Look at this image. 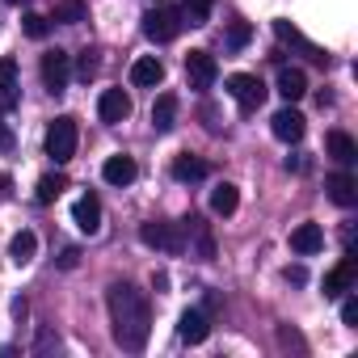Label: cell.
Wrapping results in <instances>:
<instances>
[{"mask_svg":"<svg viewBox=\"0 0 358 358\" xmlns=\"http://www.w3.org/2000/svg\"><path fill=\"white\" fill-rule=\"evenodd\" d=\"M341 320H345L350 329H358V299H345V303H341Z\"/></svg>","mask_w":358,"mask_h":358,"instance_id":"32","label":"cell"},{"mask_svg":"<svg viewBox=\"0 0 358 358\" xmlns=\"http://www.w3.org/2000/svg\"><path fill=\"white\" fill-rule=\"evenodd\" d=\"M76 139H80L76 118H72V114H59V118L47 127V156H51L55 164H68V160L76 156Z\"/></svg>","mask_w":358,"mask_h":358,"instance_id":"2","label":"cell"},{"mask_svg":"<svg viewBox=\"0 0 358 358\" xmlns=\"http://www.w3.org/2000/svg\"><path fill=\"white\" fill-rule=\"evenodd\" d=\"M236 207H241V190H236L232 182H220V186L211 190V211H215V215H232Z\"/></svg>","mask_w":358,"mask_h":358,"instance_id":"25","label":"cell"},{"mask_svg":"<svg viewBox=\"0 0 358 358\" xmlns=\"http://www.w3.org/2000/svg\"><path fill=\"white\" fill-rule=\"evenodd\" d=\"M64 190H68V177H64V173H47V177H38L34 203H38V207H51V203H55Z\"/></svg>","mask_w":358,"mask_h":358,"instance_id":"24","label":"cell"},{"mask_svg":"<svg viewBox=\"0 0 358 358\" xmlns=\"http://www.w3.org/2000/svg\"><path fill=\"white\" fill-rule=\"evenodd\" d=\"M215 76H220V64H215L211 51H190V55H186V80H190V89L207 93V89L215 85Z\"/></svg>","mask_w":358,"mask_h":358,"instance_id":"6","label":"cell"},{"mask_svg":"<svg viewBox=\"0 0 358 358\" xmlns=\"http://www.w3.org/2000/svg\"><path fill=\"white\" fill-rule=\"evenodd\" d=\"M291 249H295L299 257L320 253V249H324V228H320V224H299V228L291 232Z\"/></svg>","mask_w":358,"mask_h":358,"instance_id":"16","label":"cell"},{"mask_svg":"<svg viewBox=\"0 0 358 358\" xmlns=\"http://www.w3.org/2000/svg\"><path fill=\"white\" fill-rule=\"evenodd\" d=\"M76 72L89 80V76L97 72V51H80V64H76Z\"/></svg>","mask_w":358,"mask_h":358,"instance_id":"31","label":"cell"},{"mask_svg":"<svg viewBox=\"0 0 358 358\" xmlns=\"http://www.w3.org/2000/svg\"><path fill=\"white\" fill-rule=\"evenodd\" d=\"M173 177H177V182H207V177H211V164H207L203 156L182 152V156L173 160Z\"/></svg>","mask_w":358,"mask_h":358,"instance_id":"18","label":"cell"},{"mask_svg":"<svg viewBox=\"0 0 358 358\" xmlns=\"http://www.w3.org/2000/svg\"><path fill=\"white\" fill-rule=\"evenodd\" d=\"M85 17H89L85 0H59V5H55V22H64V26H80Z\"/></svg>","mask_w":358,"mask_h":358,"instance_id":"27","label":"cell"},{"mask_svg":"<svg viewBox=\"0 0 358 358\" xmlns=\"http://www.w3.org/2000/svg\"><path fill=\"white\" fill-rule=\"evenodd\" d=\"M354 278H358L354 257H341V262L324 274V295H341V291H350V287H354Z\"/></svg>","mask_w":358,"mask_h":358,"instance_id":"19","label":"cell"},{"mask_svg":"<svg viewBox=\"0 0 358 358\" xmlns=\"http://www.w3.org/2000/svg\"><path fill=\"white\" fill-rule=\"evenodd\" d=\"M34 253H38V236L26 228V232H17L13 241H9V257L17 262V266H26V262H34Z\"/></svg>","mask_w":358,"mask_h":358,"instance_id":"26","label":"cell"},{"mask_svg":"<svg viewBox=\"0 0 358 358\" xmlns=\"http://www.w3.org/2000/svg\"><path fill=\"white\" fill-rule=\"evenodd\" d=\"M101 177H106L110 186H118V190H122V186H131L135 177H139V164H135L131 156H122V152H118V156H110V160L101 164Z\"/></svg>","mask_w":358,"mask_h":358,"instance_id":"13","label":"cell"},{"mask_svg":"<svg viewBox=\"0 0 358 358\" xmlns=\"http://www.w3.org/2000/svg\"><path fill=\"white\" fill-rule=\"evenodd\" d=\"M324 148H329V156H333L341 169H350V164L358 160V143H354L345 131H329V135H324Z\"/></svg>","mask_w":358,"mask_h":358,"instance_id":"20","label":"cell"},{"mask_svg":"<svg viewBox=\"0 0 358 358\" xmlns=\"http://www.w3.org/2000/svg\"><path fill=\"white\" fill-rule=\"evenodd\" d=\"M270 131H274V139H282V143H299V139H303V131H308V122H303V114H299V110L282 106V110L270 118Z\"/></svg>","mask_w":358,"mask_h":358,"instance_id":"9","label":"cell"},{"mask_svg":"<svg viewBox=\"0 0 358 358\" xmlns=\"http://www.w3.org/2000/svg\"><path fill=\"white\" fill-rule=\"evenodd\" d=\"M287 282L303 287V282H308V270H303V266H287Z\"/></svg>","mask_w":358,"mask_h":358,"instance_id":"33","label":"cell"},{"mask_svg":"<svg viewBox=\"0 0 358 358\" xmlns=\"http://www.w3.org/2000/svg\"><path fill=\"white\" fill-rule=\"evenodd\" d=\"M182 17L190 26H207L211 22V0H182Z\"/></svg>","mask_w":358,"mask_h":358,"instance_id":"28","label":"cell"},{"mask_svg":"<svg viewBox=\"0 0 358 358\" xmlns=\"http://www.w3.org/2000/svg\"><path fill=\"white\" fill-rule=\"evenodd\" d=\"M47 30H51V22L43 13H26V34L30 38H47Z\"/></svg>","mask_w":358,"mask_h":358,"instance_id":"30","label":"cell"},{"mask_svg":"<svg viewBox=\"0 0 358 358\" xmlns=\"http://www.w3.org/2000/svg\"><path fill=\"white\" fill-rule=\"evenodd\" d=\"M152 127H156L160 135L177 127V93H160V97H156V106H152Z\"/></svg>","mask_w":358,"mask_h":358,"instance_id":"22","label":"cell"},{"mask_svg":"<svg viewBox=\"0 0 358 358\" xmlns=\"http://www.w3.org/2000/svg\"><path fill=\"white\" fill-rule=\"evenodd\" d=\"M51 345H59V337H51V333L43 329V333H38V345H34V350H38V354H47Z\"/></svg>","mask_w":358,"mask_h":358,"instance_id":"35","label":"cell"},{"mask_svg":"<svg viewBox=\"0 0 358 358\" xmlns=\"http://www.w3.org/2000/svg\"><path fill=\"white\" fill-rule=\"evenodd\" d=\"M106 303H110L114 341H118L122 350L139 354V350L148 345V333H152V308H148V295L135 291L131 282H110Z\"/></svg>","mask_w":358,"mask_h":358,"instance_id":"1","label":"cell"},{"mask_svg":"<svg viewBox=\"0 0 358 358\" xmlns=\"http://www.w3.org/2000/svg\"><path fill=\"white\" fill-rule=\"evenodd\" d=\"M68 80H72V55L59 51V47L47 51V55H43V85H47L51 93H64Z\"/></svg>","mask_w":358,"mask_h":358,"instance_id":"8","label":"cell"},{"mask_svg":"<svg viewBox=\"0 0 358 358\" xmlns=\"http://www.w3.org/2000/svg\"><path fill=\"white\" fill-rule=\"evenodd\" d=\"M5 5H22V0H5Z\"/></svg>","mask_w":358,"mask_h":358,"instance_id":"39","label":"cell"},{"mask_svg":"<svg viewBox=\"0 0 358 358\" xmlns=\"http://www.w3.org/2000/svg\"><path fill=\"white\" fill-rule=\"evenodd\" d=\"M249 38H253V26H249V22H232V30H228V47L241 51V47H249Z\"/></svg>","mask_w":358,"mask_h":358,"instance_id":"29","label":"cell"},{"mask_svg":"<svg viewBox=\"0 0 358 358\" xmlns=\"http://www.w3.org/2000/svg\"><path fill=\"white\" fill-rule=\"evenodd\" d=\"M324 190H329V199L337 207H354L358 203V177L354 173H333L329 182H324Z\"/></svg>","mask_w":358,"mask_h":358,"instance_id":"15","label":"cell"},{"mask_svg":"<svg viewBox=\"0 0 358 358\" xmlns=\"http://www.w3.org/2000/svg\"><path fill=\"white\" fill-rule=\"evenodd\" d=\"M207 333H211V320H207V312H199V308H186V312H182V320H177V337H182V341H190V345H199V341H207Z\"/></svg>","mask_w":358,"mask_h":358,"instance_id":"12","label":"cell"},{"mask_svg":"<svg viewBox=\"0 0 358 358\" xmlns=\"http://www.w3.org/2000/svg\"><path fill=\"white\" fill-rule=\"evenodd\" d=\"M139 241L148 245V249H160V253H182L186 249V228L182 224H143L139 228Z\"/></svg>","mask_w":358,"mask_h":358,"instance_id":"4","label":"cell"},{"mask_svg":"<svg viewBox=\"0 0 358 358\" xmlns=\"http://www.w3.org/2000/svg\"><path fill=\"white\" fill-rule=\"evenodd\" d=\"M228 93H232V101H236L241 110H257V106L266 101V85H262L253 72H236V76H228Z\"/></svg>","mask_w":358,"mask_h":358,"instance_id":"7","label":"cell"},{"mask_svg":"<svg viewBox=\"0 0 358 358\" xmlns=\"http://www.w3.org/2000/svg\"><path fill=\"white\" fill-rule=\"evenodd\" d=\"M72 220H76V228H80L85 236H97V232H101V199H97V194H85V199H76V207H72Z\"/></svg>","mask_w":358,"mask_h":358,"instance_id":"11","label":"cell"},{"mask_svg":"<svg viewBox=\"0 0 358 358\" xmlns=\"http://www.w3.org/2000/svg\"><path fill=\"white\" fill-rule=\"evenodd\" d=\"M76 262H80V249H64V257H59V266H64V270H72Z\"/></svg>","mask_w":358,"mask_h":358,"instance_id":"36","label":"cell"},{"mask_svg":"<svg viewBox=\"0 0 358 358\" xmlns=\"http://www.w3.org/2000/svg\"><path fill=\"white\" fill-rule=\"evenodd\" d=\"M13 148V131H9V122L0 118V152H9Z\"/></svg>","mask_w":358,"mask_h":358,"instance_id":"34","label":"cell"},{"mask_svg":"<svg viewBox=\"0 0 358 358\" xmlns=\"http://www.w3.org/2000/svg\"><path fill=\"white\" fill-rule=\"evenodd\" d=\"M182 228H186V245H190V236H194V241H199V257L211 262V257H215V241H211L207 224H203L199 215H190V220H182Z\"/></svg>","mask_w":358,"mask_h":358,"instance_id":"23","label":"cell"},{"mask_svg":"<svg viewBox=\"0 0 358 358\" xmlns=\"http://www.w3.org/2000/svg\"><path fill=\"white\" fill-rule=\"evenodd\" d=\"M22 85H17V59L13 55H5V59H0V110H13L17 106V93Z\"/></svg>","mask_w":358,"mask_h":358,"instance_id":"17","label":"cell"},{"mask_svg":"<svg viewBox=\"0 0 358 358\" xmlns=\"http://www.w3.org/2000/svg\"><path fill=\"white\" fill-rule=\"evenodd\" d=\"M182 26H186V17L177 9H164V5L143 13V38H152V43H173L177 34H182Z\"/></svg>","mask_w":358,"mask_h":358,"instance_id":"3","label":"cell"},{"mask_svg":"<svg viewBox=\"0 0 358 358\" xmlns=\"http://www.w3.org/2000/svg\"><path fill=\"white\" fill-rule=\"evenodd\" d=\"M274 89H278L287 101H299V97L308 93V76H303V68H278V80H274Z\"/></svg>","mask_w":358,"mask_h":358,"instance_id":"21","label":"cell"},{"mask_svg":"<svg viewBox=\"0 0 358 358\" xmlns=\"http://www.w3.org/2000/svg\"><path fill=\"white\" fill-rule=\"evenodd\" d=\"M164 80V64L156 59V55H139L135 64H131V85L135 89H156Z\"/></svg>","mask_w":358,"mask_h":358,"instance_id":"14","label":"cell"},{"mask_svg":"<svg viewBox=\"0 0 358 358\" xmlns=\"http://www.w3.org/2000/svg\"><path fill=\"white\" fill-rule=\"evenodd\" d=\"M274 34H278V43H287V47H291V51H299L303 59H312V64L329 68V51H324V47H316L308 34H299V30L287 22V17H278V22H274Z\"/></svg>","mask_w":358,"mask_h":358,"instance_id":"5","label":"cell"},{"mask_svg":"<svg viewBox=\"0 0 358 358\" xmlns=\"http://www.w3.org/2000/svg\"><path fill=\"white\" fill-rule=\"evenodd\" d=\"M97 114H101V122L118 127V122L131 118V97H127L122 89H106V93L97 97Z\"/></svg>","mask_w":358,"mask_h":358,"instance_id":"10","label":"cell"},{"mask_svg":"<svg viewBox=\"0 0 358 358\" xmlns=\"http://www.w3.org/2000/svg\"><path fill=\"white\" fill-rule=\"evenodd\" d=\"M9 186H13V182H9V177H5V173H0V194H9Z\"/></svg>","mask_w":358,"mask_h":358,"instance_id":"38","label":"cell"},{"mask_svg":"<svg viewBox=\"0 0 358 358\" xmlns=\"http://www.w3.org/2000/svg\"><path fill=\"white\" fill-rule=\"evenodd\" d=\"M26 312H30V303L17 295V299H13V316H17V320H26Z\"/></svg>","mask_w":358,"mask_h":358,"instance_id":"37","label":"cell"}]
</instances>
